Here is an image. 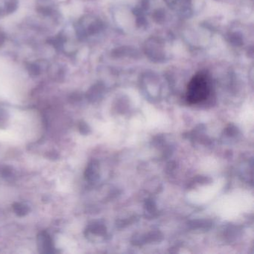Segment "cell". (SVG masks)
Masks as SVG:
<instances>
[{"mask_svg":"<svg viewBox=\"0 0 254 254\" xmlns=\"http://www.w3.org/2000/svg\"><path fill=\"white\" fill-rule=\"evenodd\" d=\"M14 209L16 213L20 216L26 215L29 212V208L24 205L20 204V203H16L14 205Z\"/></svg>","mask_w":254,"mask_h":254,"instance_id":"obj_3","label":"cell"},{"mask_svg":"<svg viewBox=\"0 0 254 254\" xmlns=\"http://www.w3.org/2000/svg\"><path fill=\"white\" fill-rule=\"evenodd\" d=\"M38 241L41 248L44 250V252H53V242H52L51 237L47 232L41 233V234L38 236Z\"/></svg>","mask_w":254,"mask_h":254,"instance_id":"obj_2","label":"cell"},{"mask_svg":"<svg viewBox=\"0 0 254 254\" xmlns=\"http://www.w3.org/2000/svg\"><path fill=\"white\" fill-rule=\"evenodd\" d=\"M210 93V79L206 73L199 72L189 82L186 99L189 104L196 105L206 101Z\"/></svg>","mask_w":254,"mask_h":254,"instance_id":"obj_1","label":"cell"}]
</instances>
